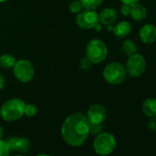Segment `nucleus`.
<instances>
[{
	"mask_svg": "<svg viewBox=\"0 0 156 156\" xmlns=\"http://www.w3.org/2000/svg\"><path fill=\"white\" fill-rule=\"evenodd\" d=\"M127 74L131 77H139L146 70V60L140 53H134L129 56L126 66H125Z\"/></svg>",
	"mask_w": 156,
	"mask_h": 156,
	"instance_id": "7",
	"label": "nucleus"
},
{
	"mask_svg": "<svg viewBox=\"0 0 156 156\" xmlns=\"http://www.w3.org/2000/svg\"><path fill=\"white\" fill-rule=\"evenodd\" d=\"M10 149L6 140H0V156H9Z\"/></svg>",
	"mask_w": 156,
	"mask_h": 156,
	"instance_id": "21",
	"label": "nucleus"
},
{
	"mask_svg": "<svg viewBox=\"0 0 156 156\" xmlns=\"http://www.w3.org/2000/svg\"><path fill=\"white\" fill-rule=\"evenodd\" d=\"M61 131L67 144L73 147L81 146L89 135V121L83 113L72 114L64 120Z\"/></svg>",
	"mask_w": 156,
	"mask_h": 156,
	"instance_id": "1",
	"label": "nucleus"
},
{
	"mask_svg": "<svg viewBox=\"0 0 156 156\" xmlns=\"http://www.w3.org/2000/svg\"><path fill=\"white\" fill-rule=\"evenodd\" d=\"M83 9L96 10L102 4L103 0H80Z\"/></svg>",
	"mask_w": 156,
	"mask_h": 156,
	"instance_id": "18",
	"label": "nucleus"
},
{
	"mask_svg": "<svg viewBox=\"0 0 156 156\" xmlns=\"http://www.w3.org/2000/svg\"><path fill=\"white\" fill-rule=\"evenodd\" d=\"M140 41L145 44H151L156 41V26L153 24L144 25L139 32Z\"/></svg>",
	"mask_w": 156,
	"mask_h": 156,
	"instance_id": "11",
	"label": "nucleus"
},
{
	"mask_svg": "<svg viewBox=\"0 0 156 156\" xmlns=\"http://www.w3.org/2000/svg\"><path fill=\"white\" fill-rule=\"evenodd\" d=\"M116 144L117 141L114 135L108 132H101L94 140L93 148L96 153L101 156H107L113 152Z\"/></svg>",
	"mask_w": 156,
	"mask_h": 156,
	"instance_id": "3",
	"label": "nucleus"
},
{
	"mask_svg": "<svg viewBox=\"0 0 156 156\" xmlns=\"http://www.w3.org/2000/svg\"><path fill=\"white\" fill-rule=\"evenodd\" d=\"M105 80L110 85H119L123 83L127 77L125 66L119 62L108 63L103 71Z\"/></svg>",
	"mask_w": 156,
	"mask_h": 156,
	"instance_id": "5",
	"label": "nucleus"
},
{
	"mask_svg": "<svg viewBox=\"0 0 156 156\" xmlns=\"http://www.w3.org/2000/svg\"><path fill=\"white\" fill-rule=\"evenodd\" d=\"M121 13L124 16H129L130 14V6L128 5H123L121 7Z\"/></svg>",
	"mask_w": 156,
	"mask_h": 156,
	"instance_id": "25",
	"label": "nucleus"
},
{
	"mask_svg": "<svg viewBox=\"0 0 156 156\" xmlns=\"http://www.w3.org/2000/svg\"><path fill=\"white\" fill-rule=\"evenodd\" d=\"M83 7L80 2V0H74L70 4V11L73 13H79L81 12Z\"/></svg>",
	"mask_w": 156,
	"mask_h": 156,
	"instance_id": "22",
	"label": "nucleus"
},
{
	"mask_svg": "<svg viewBox=\"0 0 156 156\" xmlns=\"http://www.w3.org/2000/svg\"><path fill=\"white\" fill-rule=\"evenodd\" d=\"M25 102L20 98H11L6 101L0 108V116L6 121H14L24 115Z\"/></svg>",
	"mask_w": 156,
	"mask_h": 156,
	"instance_id": "2",
	"label": "nucleus"
},
{
	"mask_svg": "<svg viewBox=\"0 0 156 156\" xmlns=\"http://www.w3.org/2000/svg\"><path fill=\"white\" fill-rule=\"evenodd\" d=\"M108 30H112L113 33L118 38H125L131 31V25L128 21H120L115 27L108 26Z\"/></svg>",
	"mask_w": 156,
	"mask_h": 156,
	"instance_id": "13",
	"label": "nucleus"
},
{
	"mask_svg": "<svg viewBox=\"0 0 156 156\" xmlns=\"http://www.w3.org/2000/svg\"><path fill=\"white\" fill-rule=\"evenodd\" d=\"M104 126L103 123H99V124H90L89 123V133L94 134V135H98L99 133H101L103 131Z\"/></svg>",
	"mask_w": 156,
	"mask_h": 156,
	"instance_id": "20",
	"label": "nucleus"
},
{
	"mask_svg": "<svg viewBox=\"0 0 156 156\" xmlns=\"http://www.w3.org/2000/svg\"><path fill=\"white\" fill-rule=\"evenodd\" d=\"M76 23L80 28L85 30L94 29L99 24V14L96 10L86 9L77 15Z\"/></svg>",
	"mask_w": 156,
	"mask_h": 156,
	"instance_id": "8",
	"label": "nucleus"
},
{
	"mask_svg": "<svg viewBox=\"0 0 156 156\" xmlns=\"http://www.w3.org/2000/svg\"><path fill=\"white\" fill-rule=\"evenodd\" d=\"M13 73L19 81L22 83H28L33 79L35 74V69L30 61L20 60L16 62L13 67Z\"/></svg>",
	"mask_w": 156,
	"mask_h": 156,
	"instance_id": "6",
	"label": "nucleus"
},
{
	"mask_svg": "<svg viewBox=\"0 0 156 156\" xmlns=\"http://www.w3.org/2000/svg\"><path fill=\"white\" fill-rule=\"evenodd\" d=\"M118 20V12L115 9L106 8L99 14V22L105 26L113 25Z\"/></svg>",
	"mask_w": 156,
	"mask_h": 156,
	"instance_id": "12",
	"label": "nucleus"
},
{
	"mask_svg": "<svg viewBox=\"0 0 156 156\" xmlns=\"http://www.w3.org/2000/svg\"><path fill=\"white\" fill-rule=\"evenodd\" d=\"M141 109L144 115L149 118L156 116V98H149L145 99L142 103Z\"/></svg>",
	"mask_w": 156,
	"mask_h": 156,
	"instance_id": "15",
	"label": "nucleus"
},
{
	"mask_svg": "<svg viewBox=\"0 0 156 156\" xmlns=\"http://www.w3.org/2000/svg\"><path fill=\"white\" fill-rule=\"evenodd\" d=\"M37 156H51V155H49V154H45V153H41V154L37 155Z\"/></svg>",
	"mask_w": 156,
	"mask_h": 156,
	"instance_id": "29",
	"label": "nucleus"
},
{
	"mask_svg": "<svg viewBox=\"0 0 156 156\" xmlns=\"http://www.w3.org/2000/svg\"><path fill=\"white\" fill-rule=\"evenodd\" d=\"M147 126L149 128V129L155 131L156 130V116L154 117H151L147 122Z\"/></svg>",
	"mask_w": 156,
	"mask_h": 156,
	"instance_id": "24",
	"label": "nucleus"
},
{
	"mask_svg": "<svg viewBox=\"0 0 156 156\" xmlns=\"http://www.w3.org/2000/svg\"><path fill=\"white\" fill-rule=\"evenodd\" d=\"M140 0H120V2L123 5H128V6H132L134 4L139 3Z\"/></svg>",
	"mask_w": 156,
	"mask_h": 156,
	"instance_id": "26",
	"label": "nucleus"
},
{
	"mask_svg": "<svg viewBox=\"0 0 156 156\" xmlns=\"http://www.w3.org/2000/svg\"><path fill=\"white\" fill-rule=\"evenodd\" d=\"M4 87H5V78L1 73H0V90L3 89Z\"/></svg>",
	"mask_w": 156,
	"mask_h": 156,
	"instance_id": "27",
	"label": "nucleus"
},
{
	"mask_svg": "<svg viewBox=\"0 0 156 156\" xmlns=\"http://www.w3.org/2000/svg\"><path fill=\"white\" fill-rule=\"evenodd\" d=\"M3 136H4V130H3L2 127H0V140H2Z\"/></svg>",
	"mask_w": 156,
	"mask_h": 156,
	"instance_id": "28",
	"label": "nucleus"
},
{
	"mask_svg": "<svg viewBox=\"0 0 156 156\" xmlns=\"http://www.w3.org/2000/svg\"><path fill=\"white\" fill-rule=\"evenodd\" d=\"M6 1H8V0H0V3H4Z\"/></svg>",
	"mask_w": 156,
	"mask_h": 156,
	"instance_id": "30",
	"label": "nucleus"
},
{
	"mask_svg": "<svg viewBox=\"0 0 156 156\" xmlns=\"http://www.w3.org/2000/svg\"><path fill=\"white\" fill-rule=\"evenodd\" d=\"M6 141L10 151H17L20 153H27L31 148V142L27 138H19L17 136H13Z\"/></svg>",
	"mask_w": 156,
	"mask_h": 156,
	"instance_id": "10",
	"label": "nucleus"
},
{
	"mask_svg": "<svg viewBox=\"0 0 156 156\" xmlns=\"http://www.w3.org/2000/svg\"><path fill=\"white\" fill-rule=\"evenodd\" d=\"M38 109L37 107L33 104H26L25 105V109H24V115L28 117H33L37 114Z\"/></svg>",
	"mask_w": 156,
	"mask_h": 156,
	"instance_id": "19",
	"label": "nucleus"
},
{
	"mask_svg": "<svg viewBox=\"0 0 156 156\" xmlns=\"http://www.w3.org/2000/svg\"><path fill=\"white\" fill-rule=\"evenodd\" d=\"M129 16L136 21L144 20L147 17V9L140 4H134L130 6V14Z\"/></svg>",
	"mask_w": 156,
	"mask_h": 156,
	"instance_id": "14",
	"label": "nucleus"
},
{
	"mask_svg": "<svg viewBox=\"0 0 156 156\" xmlns=\"http://www.w3.org/2000/svg\"><path fill=\"white\" fill-rule=\"evenodd\" d=\"M121 50L125 55L130 56L137 52V46L136 43L131 40H126L121 44Z\"/></svg>",
	"mask_w": 156,
	"mask_h": 156,
	"instance_id": "16",
	"label": "nucleus"
},
{
	"mask_svg": "<svg viewBox=\"0 0 156 156\" xmlns=\"http://www.w3.org/2000/svg\"><path fill=\"white\" fill-rule=\"evenodd\" d=\"M16 59L10 54H3L0 56V65L5 69H13Z\"/></svg>",
	"mask_w": 156,
	"mask_h": 156,
	"instance_id": "17",
	"label": "nucleus"
},
{
	"mask_svg": "<svg viewBox=\"0 0 156 156\" xmlns=\"http://www.w3.org/2000/svg\"><path fill=\"white\" fill-rule=\"evenodd\" d=\"M92 64H93V63L90 62V60H89L87 57H86V58H84V59H82V60L80 61V67H81L82 69H85V70H88V69L91 67Z\"/></svg>",
	"mask_w": 156,
	"mask_h": 156,
	"instance_id": "23",
	"label": "nucleus"
},
{
	"mask_svg": "<svg viewBox=\"0 0 156 156\" xmlns=\"http://www.w3.org/2000/svg\"><path fill=\"white\" fill-rule=\"evenodd\" d=\"M108 47L100 40H92L86 49V55L93 64L104 62L108 56Z\"/></svg>",
	"mask_w": 156,
	"mask_h": 156,
	"instance_id": "4",
	"label": "nucleus"
},
{
	"mask_svg": "<svg viewBox=\"0 0 156 156\" xmlns=\"http://www.w3.org/2000/svg\"><path fill=\"white\" fill-rule=\"evenodd\" d=\"M14 156H23V155H20V154H17V155H14Z\"/></svg>",
	"mask_w": 156,
	"mask_h": 156,
	"instance_id": "31",
	"label": "nucleus"
},
{
	"mask_svg": "<svg viewBox=\"0 0 156 156\" xmlns=\"http://www.w3.org/2000/svg\"><path fill=\"white\" fill-rule=\"evenodd\" d=\"M86 117L90 124L103 123L107 118V109L101 104H94L88 108Z\"/></svg>",
	"mask_w": 156,
	"mask_h": 156,
	"instance_id": "9",
	"label": "nucleus"
}]
</instances>
